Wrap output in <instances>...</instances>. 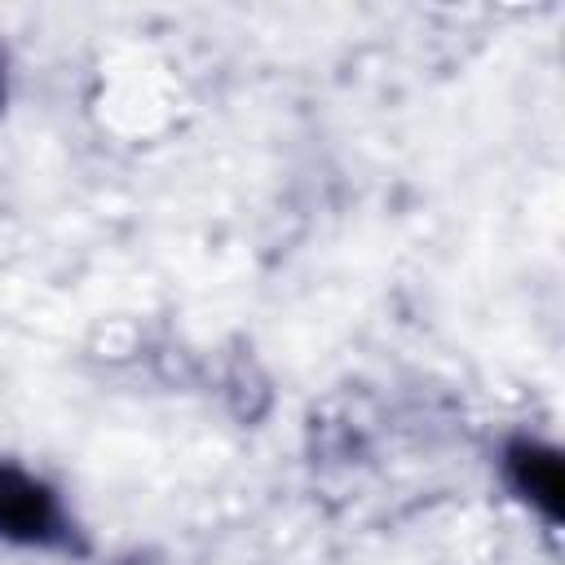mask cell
<instances>
[{
  "instance_id": "cell-1",
  "label": "cell",
  "mask_w": 565,
  "mask_h": 565,
  "mask_svg": "<svg viewBox=\"0 0 565 565\" xmlns=\"http://www.w3.org/2000/svg\"><path fill=\"white\" fill-rule=\"evenodd\" d=\"M0 534L13 543H53L62 534V512L49 486L0 463Z\"/></svg>"
},
{
  "instance_id": "cell-2",
  "label": "cell",
  "mask_w": 565,
  "mask_h": 565,
  "mask_svg": "<svg viewBox=\"0 0 565 565\" xmlns=\"http://www.w3.org/2000/svg\"><path fill=\"white\" fill-rule=\"evenodd\" d=\"M508 481L516 486L521 499H530L547 521H561L565 512V468L552 446L539 441H516L508 450Z\"/></svg>"
}]
</instances>
